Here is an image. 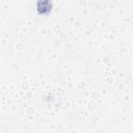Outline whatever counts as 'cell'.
<instances>
[{
    "label": "cell",
    "mask_w": 133,
    "mask_h": 133,
    "mask_svg": "<svg viewBox=\"0 0 133 133\" xmlns=\"http://www.w3.org/2000/svg\"><path fill=\"white\" fill-rule=\"evenodd\" d=\"M37 11L41 15L49 14L52 8L51 2L49 0H40L36 3Z\"/></svg>",
    "instance_id": "cell-1"
}]
</instances>
